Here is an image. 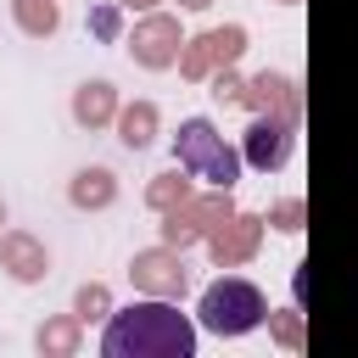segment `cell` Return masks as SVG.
Masks as SVG:
<instances>
[{"label":"cell","instance_id":"cell-3","mask_svg":"<svg viewBox=\"0 0 358 358\" xmlns=\"http://www.w3.org/2000/svg\"><path fill=\"white\" fill-rule=\"evenodd\" d=\"M196 313H201V330H213V336H252L268 319V302H263V291L252 280L229 274V280H213L201 291V308Z\"/></svg>","mask_w":358,"mask_h":358},{"label":"cell","instance_id":"cell-4","mask_svg":"<svg viewBox=\"0 0 358 358\" xmlns=\"http://www.w3.org/2000/svg\"><path fill=\"white\" fill-rule=\"evenodd\" d=\"M285 151H291L285 123L257 117V123H252V134H246V162H252V168H280V162H285Z\"/></svg>","mask_w":358,"mask_h":358},{"label":"cell","instance_id":"cell-2","mask_svg":"<svg viewBox=\"0 0 358 358\" xmlns=\"http://www.w3.org/2000/svg\"><path fill=\"white\" fill-rule=\"evenodd\" d=\"M173 157H179V168H185L190 179H201V185L229 190V185L241 179V157L224 145V134H218L207 117H185V123H179V134H173Z\"/></svg>","mask_w":358,"mask_h":358},{"label":"cell","instance_id":"cell-1","mask_svg":"<svg viewBox=\"0 0 358 358\" xmlns=\"http://www.w3.org/2000/svg\"><path fill=\"white\" fill-rule=\"evenodd\" d=\"M101 352H106V358H190V352H196V324H190L173 302L134 296V302H123V308L106 319Z\"/></svg>","mask_w":358,"mask_h":358}]
</instances>
